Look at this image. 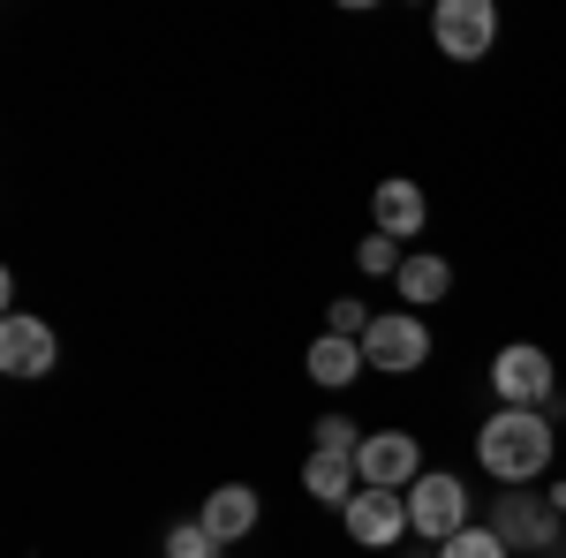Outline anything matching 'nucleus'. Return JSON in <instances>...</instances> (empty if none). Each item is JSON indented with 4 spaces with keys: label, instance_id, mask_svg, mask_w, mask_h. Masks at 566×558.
Wrapping results in <instances>:
<instances>
[{
    "label": "nucleus",
    "instance_id": "obj_1",
    "mask_svg": "<svg viewBox=\"0 0 566 558\" xmlns=\"http://www.w3.org/2000/svg\"><path fill=\"white\" fill-rule=\"evenodd\" d=\"M559 453V423L536 415V408H499L491 423L476 430V468L499 483V491H528L536 475L552 468Z\"/></svg>",
    "mask_w": 566,
    "mask_h": 558
},
{
    "label": "nucleus",
    "instance_id": "obj_2",
    "mask_svg": "<svg viewBox=\"0 0 566 558\" xmlns=\"http://www.w3.org/2000/svg\"><path fill=\"white\" fill-rule=\"evenodd\" d=\"M461 528H476L469 483L446 475V468H423L416 483H408V536H416V544H453Z\"/></svg>",
    "mask_w": 566,
    "mask_h": 558
},
{
    "label": "nucleus",
    "instance_id": "obj_3",
    "mask_svg": "<svg viewBox=\"0 0 566 558\" xmlns=\"http://www.w3.org/2000/svg\"><path fill=\"white\" fill-rule=\"evenodd\" d=\"M491 392H499V408H536L544 415L559 400V362L536 340H506L491 355Z\"/></svg>",
    "mask_w": 566,
    "mask_h": 558
},
{
    "label": "nucleus",
    "instance_id": "obj_4",
    "mask_svg": "<svg viewBox=\"0 0 566 558\" xmlns=\"http://www.w3.org/2000/svg\"><path fill=\"white\" fill-rule=\"evenodd\" d=\"M491 528H499L506 551H528V558H544V551L566 544V514H552V498H536V491H499Z\"/></svg>",
    "mask_w": 566,
    "mask_h": 558
},
{
    "label": "nucleus",
    "instance_id": "obj_5",
    "mask_svg": "<svg viewBox=\"0 0 566 558\" xmlns=\"http://www.w3.org/2000/svg\"><path fill=\"white\" fill-rule=\"evenodd\" d=\"M363 362L370 370H392V378H416L431 362V325L416 309H378L370 333H363Z\"/></svg>",
    "mask_w": 566,
    "mask_h": 558
},
{
    "label": "nucleus",
    "instance_id": "obj_6",
    "mask_svg": "<svg viewBox=\"0 0 566 558\" xmlns=\"http://www.w3.org/2000/svg\"><path fill=\"white\" fill-rule=\"evenodd\" d=\"M431 39H438L446 61H483V53L499 45V8H491V0H438Z\"/></svg>",
    "mask_w": 566,
    "mask_h": 558
},
{
    "label": "nucleus",
    "instance_id": "obj_7",
    "mask_svg": "<svg viewBox=\"0 0 566 558\" xmlns=\"http://www.w3.org/2000/svg\"><path fill=\"white\" fill-rule=\"evenodd\" d=\"M355 475H363V491H408L423 475V438L416 430H370L355 453Z\"/></svg>",
    "mask_w": 566,
    "mask_h": 558
},
{
    "label": "nucleus",
    "instance_id": "obj_8",
    "mask_svg": "<svg viewBox=\"0 0 566 558\" xmlns=\"http://www.w3.org/2000/svg\"><path fill=\"white\" fill-rule=\"evenodd\" d=\"M53 362H61L53 325L31 317V309H8V317H0V370H8V378H45Z\"/></svg>",
    "mask_w": 566,
    "mask_h": 558
},
{
    "label": "nucleus",
    "instance_id": "obj_9",
    "mask_svg": "<svg viewBox=\"0 0 566 558\" xmlns=\"http://www.w3.org/2000/svg\"><path fill=\"white\" fill-rule=\"evenodd\" d=\"M340 520H348V536L363 551H392L408 536V491H355Z\"/></svg>",
    "mask_w": 566,
    "mask_h": 558
},
{
    "label": "nucleus",
    "instance_id": "obj_10",
    "mask_svg": "<svg viewBox=\"0 0 566 558\" xmlns=\"http://www.w3.org/2000/svg\"><path fill=\"white\" fill-rule=\"evenodd\" d=\"M370 219H378V234H392V242H416V234H423V219H431L423 181H408V173L378 181V189H370Z\"/></svg>",
    "mask_w": 566,
    "mask_h": 558
},
{
    "label": "nucleus",
    "instance_id": "obj_11",
    "mask_svg": "<svg viewBox=\"0 0 566 558\" xmlns=\"http://www.w3.org/2000/svg\"><path fill=\"white\" fill-rule=\"evenodd\" d=\"M258 514H264V506H258V491H250V483H219L212 498H205V514H197V520L212 528L219 544H242V536L258 528Z\"/></svg>",
    "mask_w": 566,
    "mask_h": 558
},
{
    "label": "nucleus",
    "instance_id": "obj_12",
    "mask_svg": "<svg viewBox=\"0 0 566 558\" xmlns=\"http://www.w3.org/2000/svg\"><path fill=\"white\" fill-rule=\"evenodd\" d=\"M310 378H317V386L325 392H340V386H355V378H363V370H370V362H363V340H333V333H317V340H310Z\"/></svg>",
    "mask_w": 566,
    "mask_h": 558
},
{
    "label": "nucleus",
    "instance_id": "obj_13",
    "mask_svg": "<svg viewBox=\"0 0 566 558\" xmlns=\"http://www.w3.org/2000/svg\"><path fill=\"white\" fill-rule=\"evenodd\" d=\"M392 287H400V302H408V309L423 317L431 302L453 295V264H446V257H408L400 272H392Z\"/></svg>",
    "mask_w": 566,
    "mask_h": 558
},
{
    "label": "nucleus",
    "instance_id": "obj_14",
    "mask_svg": "<svg viewBox=\"0 0 566 558\" xmlns=\"http://www.w3.org/2000/svg\"><path fill=\"white\" fill-rule=\"evenodd\" d=\"M303 491L317 498V506H340V514H348V498L363 491V475H355V461H333V453H310V461H303Z\"/></svg>",
    "mask_w": 566,
    "mask_h": 558
},
{
    "label": "nucleus",
    "instance_id": "obj_15",
    "mask_svg": "<svg viewBox=\"0 0 566 558\" xmlns=\"http://www.w3.org/2000/svg\"><path fill=\"white\" fill-rule=\"evenodd\" d=\"M363 438H370V430H355L348 415H317V423H310V453H333V461H355V453H363Z\"/></svg>",
    "mask_w": 566,
    "mask_h": 558
},
{
    "label": "nucleus",
    "instance_id": "obj_16",
    "mask_svg": "<svg viewBox=\"0 0 566 558\" xmlns=\"http://www.w3.org/2000/svg\"><path fill=\"white\" fill-rule=\"evenodd\" d=\"M167 558H227V544H219L205 520H175L167 528Z\"/></svg>",
    "mask_w": 566,
    "mask_h": 558
},
{
    "label": "nucleus",
    "instance_id": "obj_17",
    "mask_svg": "<svg viewBox=\"0 0 566 558\" xmlns=\"http://www.w3.org/2000/svg\"><path fill=\"white\" fill-rule=\"evenodd\" d=\"M438 558H514V551L499 544V528H491V520H476V528H461L453 544H438Z\"/></svg>",
    "mask_w": 566,
    "mask_h": 558
},
{
    "label": "nucleus",
    "instance_id": "obj_18",
    "mask_svg": "<svg viewBox=\"0 0 566 558\" xmlns=\"http://www.w3.org/2000/svg\"><path fill=\"white\" fill-rule=\"evenodd\" d=\"M355 264H363L370 280H392L408 257H400V242H392V234H370V242H355Z\"/></svg>",
    "mask_w": 566,
    "mask_h": 558
},
{
    "label": "nucleus",
    "instance_id": "obj_19",
    "mask_svg": "<svg viewBox=\"0 0 566 558\" xmlns=\"http://www.w3.org/2000/svg\"><path fill=\"white\" fill-rule=\"evenodd\" d=\"M370 317H378V309H363L355 295H340L333 309H325V333H333V340H363V333H370Z\"/></svg>",
    "mask_w": 566,
    "mask_h": 558
},
{
    "label": "nucleus",
    "instance_id": "obj_20",
    "mask_svg": "<svg viewBox=\"0 0 566 558\" xmlns=\"http://www.w3.org/2000/svg\"><path fill=\"white\" fill-rule=\"evenodd\" d=\"M544 498H552V514H566V483H552V491H544Z\"/></svg>",
    "mask_w": 566,
    "mask_h": 558
},
{
    "label": "nucleus",
    "instance_id": "obj_21",
    "mask_svg": "<svg viewBox=\"0 0 566 558\" xmlns=\"http://www.w3.org/2000/svg\"><path fill=\"white\" fill-rule=\"evenodd\" d=\"M400 558H438V544H416V551H400Z\"/></svg>",
    "mask_w": 566,
    "mask_h": 558
},
{
    "label": "nucleus",
    "instance_id": "obj_22",
    "mask_svg": "<svg viewBox=\"0 0 566 558\" xmlns=\"http://www.w3.org/2000/svg\"><path fill=\"white\" fill-rule=\"evenodd\" d=\"M559 558H566V551H559Z\"/></svg>",
    "mask_w": 566,
    "mask_h": 558
}]
</instances>
